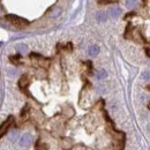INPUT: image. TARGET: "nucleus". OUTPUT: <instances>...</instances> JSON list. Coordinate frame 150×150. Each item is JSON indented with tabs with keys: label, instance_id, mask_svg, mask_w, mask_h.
Listing matches in <instances>:
<instances>
[{
	"label": "nucleus",
	"instance_id": "11",
	"mask_svg": "<svg viewBox=\"0 0 150 150\" xmlns=\"http://www.w3.org/2000/svg\"><path fill=\"white\" fill-rule=\"evenodd\" d=\"M136 5V0H126V6L128 8H132Z\"/></svg>",
	"mask_w": 150,
	"mask_h": 150
},
{
	"label": "nucleus",
	"instance_id": "14",
	"mask_svg": "<svg viewBox=\"0 0 150 150\" xmlns=\"http://www.w3.org/2000/svg\"><path fill=\"white\" fill-rule=\"evenodd\" d=\"M16 139H17V132H13V133L9 134V140L10 141H14Z\"/></svg>",
	"mask_w": 150,
	"mask_h": 150
},
{
	"label": "nucleus",
	"instance_id": "15",
	"mask_svg": "<svg viewBox=\"0 0 150 150\" xmlns=\"http://www.w3.org/2000/svg\"><path fill=\"white\" fill-rule=\"evenodd\" d=\"M8 74H9V75H17V70H15V69H9V70H8Z\"/></svg>",
	"mask_w": 150,
	"mask_h": 150
},
{
	"label": "nucleus",
	"instance_id": "8",
	"mask_svg": "<svg viewBox=\"0 0 150 150\" xmlns=\"http://www.w3.org/2000/svg\"><path fill=\"white\" fill-rule=\"evenodd\" d=\"M15 50L19 52V53H27L28 52V46L26 45V44H17L16 46H15Z\"/></svg>",
	"mask_w": 150,
	"mask_h": 150
},
{
	"label": "nucleus",
	"instance_id": "5",
	"mask_svg": "<svg viewBox=\"0 0 150 150\" xmlns=\"http://www.w3.org/2000/svg\"><path fill=\"white\" fill-rule=\"evenodd\" d=\"M12 123H13V117H8L7 121H5V122L2 123V126H1V136L5 134V130H6Z\"/></svg>",
	"mask_w": 150,
	"mask_h": 150
},
{
	"label": "nucleus",
	"instance_id": "1",
	"mask_svg": "<svg viewBox=\"0 0 150 150\" xmlns=\"http://www.w3.org/2000/svg\"><path fill=\"white\" fill-rule=\"evenodd\" d=\"M6 19H7L13 26H15V27H17V28H23V27H26V26L29 24V22H28L27 20H24V19L17 16V15H7Z\"/></svg>",
	"mask_w": 150,
	"mask_h": 150
},
{
	"label": "nucleus",
	"instance_id": "7",
	"mask_svg": "<svg viewBox=\"0 0 150 150\" xmlns=\"http://www.w3.org/2000/svg\"><path fill=\"white\" fill-rule=\"evenodd\" d=\"M107 77V72L105 69H98L96 72V79L97 80H104Z\"/></svg>",
	"mask_w": 150,
	"mask_h": 150
},
{
	"label": "nucleus",
	"instance_id": "2",
	"mask_svg": "<svg viewBox=\"0 0 150 150\" xmlns=\"http://www.w3.org/2000/svg\"><path fill=\"white\" fill-rule=\"evenodd\" d=\"M31 141H32V137H31V135H30L29 133H26V134H23V135L20 137L19 144H20V147L24 148V147H28V146H30Z\"/></svg>",
	"mask_w": 150,
	"mask_h": 150
},
{
	"label": "nucleus",
	"instance_id": "6",
	"mask_svg": "<svg viewBox=\"0 0 150 150\" xmlns=\"http://www.w3.org/2000/svg\"><path fill=\"white\" fill-rule=\"evenodd\" d=\"M96 20L98 22H105L107 20V14L105 12H97L96 13Z\"/></svg>",
	"mask_w": 150,
	"mask_h": 150
},
{
	"label": "nucleus",
	"instance_id": "9",
	"mask_svg": "<svg viewBox=\"0 0 150 150\" xmlns=\"http://www.w3.org/2000/svg\"><path fill=\"white\" fill-rule=\"evenodd\" d=\"M28 82H29V81H28V76H22V77H21V80H20V83H19V84H20V87L23 89V88H24V86H27V84H28Z\"/></svg>",
	"mask_w": 150,
	"mask_h": 150
},
{
	"label": "nucleus",
	"instance_id": "3",
	"mask_svg": "<svg viewBox=\"0 0 150 150\" xmlns=\"http://www.w3.org/2000/svg\"><path fill=\"white\" fill-rule=\"evenodd\" d=\"M107 13H109V15L112 19H117L118 16H120V14H121V9H120L119 7H117V6H113V7H110L107 9Z\"/></svg>",
	"mask_w": 150,
	"mask_h": 150
},
{
	"label": "nucleus",
	"instance_id": "4",
	"mask_svg": "<svg viewBox=\"0 0 150 150\" xmlns=\"http://www.w3.org/2000/svg\"><path fill=\"white\" fill-rule=\"evenodd\" d=\"M99 53V47L97 45H90L88 47V54L91 56V57H95Z\"/></svg>",
	"mask_w": 150,
	"mask_h": 150
},
{
	"label": "nucleus",
	"instance_id": "12",
	"mask_svg": "<svg viewBox=\"0 0 150 150\" xmlns=\"http://www.w3.org/2000/svg\"><path fill=\"white\" fill-rule=\"evenodd\" d=\"M118 2V0H98V3L100 5H106V3H114Z\"/></svg>",
	"mask_w": 150,
	"mask_h": 150
},
{
	"label": "nucleus",
	"instance_id": "10",
	"mask_svg": "<svg viewBox=\"0 0 150 150\" xmlns=\"http://www.w3.org/2000/svg\"><path fill=\"white\" fill-rule=\"evenodd\" d=\"M60 13H61V9H60V8H54V9L51 12L50 16H51V17H58L60 15Z\"/></svg>",
	"mask_w": 150,
	"mask_h": 150
},
{
	"label": "nucleus",
	"instance_id": "13",
	"mask_svg": "<svg viewBox=\"0 0 150 150\" xmlns=\"http://www.w3.org/2000/svg\"><path fill=\"white\" fill-rule=\"evenodd\" d=\"M142 79L144 81H150V70H146L143 74H142Z\"/></svg>",
	"mask_w": 150,
	"mask_h": 150
},
{
	"label": "nucleus",
	"instance_id": "16",
	"mask_svg": "<svg viewBox=\"0 0 150 150\" xmlns=\"http://www.w3.org/2000/svg\"><path fill=\"white\" fill-rule=\"evenodd\" d=\"M148 132H149V133H150V123H149V125H148Z\"/></svg>",
	"mask_w": 150,
	"mask_h": 150
}]
</instances>
